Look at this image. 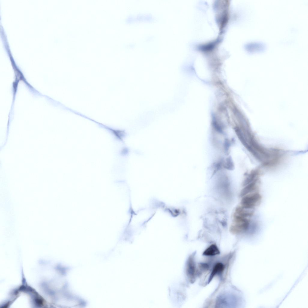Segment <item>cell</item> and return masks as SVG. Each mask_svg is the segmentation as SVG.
Here are the masks:
<instances>
[{"label":"cell","mask_w":308,"mask_h":308,"mask_svg":"<svg viewBox=\"0 0 308 308\" xmlns=\"http://www.w3.org/2000/svg\"><path fill=\"white\" fill-rule=\"evenodd\" d=\"M261 197L257 192L248 194L244 196L242 199L241 204L244 208L251 209L259 203Z\"/></svg>","instance_id":"6da1fadb"},{"label":"cell","mask_w":308,"mask_h":308,"mask_svg":"<svg viewBox=\"0 0 308 308\" xmlns=\"http://www.w3.org/2000/svg\"><path fill=\"white\" fill-rule=\"evenodd\" d=\"M193 255L189 258L186 266V273L188 277L191 282H193L195 279L196 266Z\"/></svg>","instance_id":"7a4b0ae2"},{"label":"cell","mask_w":308,"mask_h":308,"mask_svg":"<svg viewBox=\"0 0 308 308\" xmlns=\"http://www.w3.org/2000/svg\"><path fill=\"white\" fill-rule=\"evenodd\" d=\"M248 46V51L251 53L262 51L266 48L265 44L260 42H251Z\"/></svg>","instance_id":"3957f363"},{"label":"cell","mask_w":308,"mask_h":308,"mask_svg":"<svg viewBox=\"0 0 308 308\" xmlns=\"http://www.w3.org/2000/svg\"><path fill=\"white\" fill-rule=\"evenodd\" d=\"M224 269V266L222 263H216L211 271L208 281V283H210L215 276L221 273L223 271Z\"/></svg>","instance_id":"277c9868"},{"label":"cell","mask_w":308,"mask_h":308,"mask_svg":"<svg viewBox=\"0 0 308 308\" xmlns=\"http://www.w3.org/2000/svg\"><path fill=\"white\" fill-rule=\"evenodd\" d=\"M220 253L217 246L214 244H212L205 250L203 255L206 256H213L218 254Z\"/></svg>","instance_id":"5b68a950"},{"label":"cell","mask_w":308,"mask_h":308,"mask_svg":"<svg viewBox=\"0 0 308 308\" xmlns=\"http://www.w3.org/2000/svg\"><path fill=\"white\" fill-rule=\"evenodd\" d=\"M256 188V181L255 180L245 187L242 191L241 194L242 196H245L250 193H252Z\"/></svg>","instance_id":"8992f818"}]
</instances>
